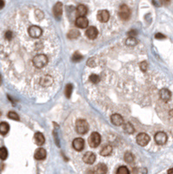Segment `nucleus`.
I'll list each match as a JSON object with an SVG mask.
<instances>
[{"label": "nucleus", "mask_w": 173, "mask_h": 174, "mask_svg": "<svg viewBox=\"0 0 173 174\" xmlns=\"http://www.w3.org/2000/svg\"><path fill=\"white\" fill-rule=\"evenodd\" d=\"M28 34L33 38H38L44 36V30L43 28L37 25V24H31L27 29Z\"/></svg>", "instance_id": "nucleus-1"}, {"label": "nucleus", "mask_w": 173, "mask_h": 174, "mask_svg": "<svg viewBox=\"0 0 173 174\" xmlns=\"http://www.w3.org/2000/svg\"><path fill=\"white\" fill-rule=\"evenodd\" d=\"M76 130L79 134H84L89 130V125L84 119H79L76 122Z\"/></svg>", "instance_id": "nucleus-2"}, {"label": "nucleus", "mask_w": 173, "mask_h": 174, "mask_svg": "<svg viewBox=\"0 0 173 174\" xmlns=\"http://www.w3.org/2000/svg\"><path fill=\"white\" fill-rule=\"evenodd\" d=\"M101 142V137L98 132H92V135L89 137V144L92 148L98 147Z\"/></svg>", "instance_id": "nucleus-3"}, {"label": "nucleus", "mask_w": 173, "mask_h": 174, "mask_svg": "<svg viewBox=\"0 0 173 174\" xmlns=\"http://www.w3.org/2000/svg\"><path fill=\"white\" fill-rule=\"evenodd\" d=\"M137 143L141 146H145L148 144V143L150 142V137L148 134L146 133H139L137 136Z\"/></svg>", "instance_id": "nucleus-4"}, {"label": "nucleus", "mask_w": 173, "mask_h": 174, "mask_svg": "<svg viewBox=\"0 0 173 174\" xmlns=\"http://www.w3.org/2000/svg\"><path fill=\"white\" fill-rule=\"evenodd\" d=\"M118 14L122 20H127V19H129V18L131 16V10L129 9V7L127 5H123L119 8Z\"/></svg>", "instance_id": "nucleus-5"}, {"label": "nucleus", "mask_w": 173, "mask_h": 174, "mask_svg": "<svg viewBox=\"0 0 173 174\" xmlns=\"http://www.w3.org/2000/svg\"><path fill=\"white\" fill-rule=\"evenodd\" d=\"M154 139H155V142L158 144H159V146H162V144H164L166 143V141H167V135L164 132H158L155 135Z\"/></svg>", "instance_id": "nucleus-6"}, {"label": "nucleus", "mask_w": 173, "mask_h": 174, "mask_svg": "<svg viewBox=\"0 0 173 174\" xmlns=\"http://www.w3.org/2000/svg\"><path fill=\"white\" fill-rule=\"evenodd\" d=\"M72 146H73V148L76 150V151H82L84 147V140L81 138H75L72 142Z\"/></svg>", "instance_id": "nucleus-7"}, {"label": "nucleus", "mask_w": 173, "mask_h": 174, "mask_svg": "<svg viewBox=\"0 0 173 174\" xmlns=\"http://www.w3.org/2000/svg\"><path fill=\"white\" fill-rule=\"evenodd\" d=\"M83 160L84 163L88 165H92L96 160V155L92 152H87L83 157Z\"/></svg>", "instance_id": "nucleus-8"}, {"label": "nucleus", "mask_w": 173, "mask_h": 174, "mask_svg": "<svg viewBox=\"0 0 173 174\" xmlns=\"http://www.w3.org/2000/svg\"><path fill=\"white\" fill-rule=\"evenodd\" d=\"M86 36H87L88 38L90 39H95L98 35V29L94 26H91L89 27L87 30H86V32H85Z\"/></svg>", "instance_id": "nucleus-9"}, {"label": "nucleus", "mask_w": 173, "mask_h": 174, "mask_svg": "<svg viewBox=\"0 0 173 174\" xmlns=\"http://www.w3.org/2000/svg\"><path fill=\"white\" fill-rule=\"evenodd\" d=\"M98 19L101 23H106L110 19V13L106 10H102L99 11L98 13Z\"/></svg>", "instance_id": "nucleus-10"}, {"label": "nucleus", "mask_w": 173, "mask_h": 174, "mask_svg": "<svg viewBox=\"0 0 173 174\" xmlns=\"http://www.w3.org/2000/svg\"><path fill=\"white\" fill-rule=\"evenodd\" d=\"M88 24H89V21L85 17H78L76 19V25L78 28L84 29V28H86L88 26Z\"/></svg>", "instance_id": "nucleus-11"}, {"label": "nucleus", "mask_w": 173, "mask_h": 174, "mask_svg": "<svg viewBox=\"0 0 173 174\" xmlns=\"http://www.w3.org/2000/svg\"><path fill=\"white\" fill-rule=\"evenodd\" d=\"M63 13V5L61 2H57L53 7V14L56 18H61Z\"/></svg>", "instance_id": "nucleus-12"}, {"label": "nucleus", "mask_w": 173, "mask_h": 174, "mask_svg": "<svg viewBox=\"0 0 173 174\" xmlns=\"http://www.w3.org/2000/svg\"><path fill=\"white\" fill-rule=\"evenodd\" d=\"M110 119H111L112 124L115 125H117V126H119V125H123V123H124V119H123V117H122L121 115L117 114V113L111 115Z\"/></svg>", "instance_id": "nucleus-13"}, {"label": "nucleus", "mask_w": 173, "mask_h": 174, "mask_svg": "<svg viewBox=\"0 0 173 174\" xmlns=\"http://www.w3.org/2000/svg\"><path fill=\"white\" fill-rule=\"evenodd\" d=\"M159 95H160L161 99L164 100V102L169 101V100L170 99V98H171V93H170V92L168 89H166V88L162 89V90L160 91V92H159Z\"/></svg>", "instance_id": "nucleus-14"}, {"label": "nucleus", "mask_w": 173, "mask_h": 174, "mask_svg": "<svg viewBox=\"0 0 173 174\" xmlns=\"http://www.w3.org/2000/svg\"><path fill=\"white\" fill-rule=\"evenodd\" d=\"M34 157L37 160H43L46 157V151L44 148H38V150H36Z\"/></svg>", "instance_id": "nucleus-15"}, {"label": "nucleus", "mask_w": 173, "mask_h": 174, "mask_svg": "<svg viewBox=\"0 0 173 174\" xmlns=\"http://www.w3.org/2000/svg\"><path fill=\"white\" fill-rule=\"evenodd\" d=\"M95 171H96L97 174H105L107 172V166H106V165H104V163L98 164L95 167Z\"/></svg>", "instance_id": "nucleus-16"}, {"label": "nucleus", "mask_w": 173, "mask_h": 174, "mask_svg": "<svg viewBox=\"0 0 173 174\" xmlns=\"http://www.w3.org/2000/svg\"><path fill=\"white\" fill-rule=\"evenodd\" d=\"M35 142L36 144H38V146H42V144H44V135L41 133V132H37L35 134Z\"/></svg>", "instance_id": "nucleus-17"}, {"label": "nucleus", "mask_w": 173, "mask_h": 174, "mask_svg": "<svg viewBox=\"0 0 173 174\" xmlns=\"http://www.w3.org/2000/svg\"><path fill=\"white\" fill-rule=\"evenodd\" d=\"M9 130H10V125L6 122L0 123V134L5 135L8 133Z\"/></svg>", "instance_id": "nucleus-18"}, {"label": "nucleus", "mask_w": 173, "mask_h": 174, "mask_svg": "<svg viewBox=\"0 0 173 174\" xmlns=\"http://www.w3.org/2000/svg\"><path fill=\"white\" fill-rule=\"evenodd\" d=\"M77 13L79 17H84L86 13H87V8L83 5H79L77 7Z\"/></svg>", "instance_id": "nucleus-19"}, {"label": "nucleus", "mask_w": 173, "mask_h": 174, "mask_svg": "<svg viewBox=\"0 0 173 174\" xmlns=\"http://www.w3.org/2000/svg\"><path fill=\"white\" fill-rule=\"evenodd\" d=\"M111 152H112V147H111V146H110V144H107V146H105L103 147V149L100 152V154L102 156L105 157V156H109Z\"/></svg>", "instance_id": "nucleus-20"}, {"label": "nucleus", "mask_w": 173, "mask_h": 174, "mask_svg": "<svg viewBox=\"0 0 173 174\" xmlns=\"http://www.w3.org/2000/svg\"><path fill=\"white\" fill-rule=\"evenodd\" d=\"M123 128H124V131H125L126 133L131 134V133L134 132V127H133V125H132L131 123H129V122H128V123H125V124L124 125Z\"/></svg>", "instance_id": "nucleus-21"}, {"label": "nucleus", "mask_w": 173, "mask_h": 174, "mask_svg": "<svg viewBox=\"0 0 173 174\" xmlns=\"http://www.w3.org/2000/svg\"><path fill=\"white\" fill-rule=\"evenodd\" d=\"M8 157V152L5 147H0V159L5 160Z\"/></svg>", "instance_id": "nucleus-22"}, {"label": "nucleus", "mask_w": 173, "mask_h": 174, "mask_svg": "<svg viewBox=\"0 0 173 174\" xmlns=\"http://www.w3.org/2000/svg\"><path fill=\"white\" fill-rule=\"evenodd\" d=\"M77 37H79V32L77 30H75V29H72L68 33L69 38H77Z\"/></svg>", "instance_id": "nucleus-23"}, {"label": "nucleus", "mask_w": 173, "mask_h": 174, "mask_svg": "<svg viewBox=\"0 0 173 174\" xmlns=\"http://www.w3.org/2000/svg\"><path fill=\"white\" fill-rule=\"evenodd\" d=\"M71 92H72V85L71 84H67L65 87V94L67 98H70L71 96Z\"/></svg>", "instance_id": "nucleus-24"}, {"label": "nucleus", "mask_w": 173, "mask_h": 174, "mask_svg": "<svg viewBox=\"0 0 173 174\" xmlns=\"http://www.w3.org/2000/svg\"><path fill=\"white\" fill-rule=\"evenodd\" d=\"M125 160L126 163L131 164V163L134 161V156H133L131 152H127V153H125Z\"/></svg>", "instance_id": "nucleus-25"}, {"label": "nucleus", "mask_w": 173, "mask_h": 174, "mask_svg": "<svg viewBox=\"0 0 173 174\" xmlns=\"http://www.w3.org/2000/svg\"><path fill=\"white\" fill-rule=\"evenodd\" d=\"M137 41L135 38H128L125 41V44L129 46H134L137 45Z\"/></svg>", "instance_id": "nucleus-26"}, {"label": "nucleus", "mask_w": 173, "mask_h": 174, "mask_svg": "<svg viewBox=\"0 0 173 174\" xmlns=\"http://www.w3.org/2000/svg\"><path fill=\"white\" fill-rule=\"evenodd\" d=\"M117 174H130V171L126 166H120L117 171Z\"/></svg>", "instance_id": "nucleus-27"}, {"label": "nucleus", "mask_w": 173, "mask_h": 174, "mask_svg": "<svg viewBox=\"0 0 173 174\" xmlns=\"http://www.w3.org/2000/svg\"><path fill=\"white\" fill-rule=\"evenodd\" d=\"M82 59H83V56H82L79 52H75V53L73 54V56H72V57H71V60H72L73 62H78V61H80Z\"/></svg>", "instance_id": "nucleus-28"}, {"label": "nucleus", "mask_w": 173, "mask_h": 174, "mask_svg": "<svg viewBox=\"0 0 173 174\" xmlns=\"http://www.w3.org/2000/svg\"><path fill=\"white\" fill-rule=\"evenodd\" d=\"M8 118L13 120H19V116L14 111H10L8 113Z\"/></svg>", "instance_id": "nucleus-29"}, {"label": "nucleus", "mask_w": 173, "mask_h": 174, "mask_svg": "<svg viewBox=\"0 0 173 174\" xmlns=\"http://www.w3.org/2000/svg\"><path fill=\"white\" fill-rule=\"evenodd\" d=\"M90 80L93 84H98L99 82V76L97 74H92L90 76Z\"/></svg>", "instance_id": "nucleus-30"}, {"label": "nucleus", "mask_w": 173, "mask_h": 174, "mask_svg": "<svg viewBox=\"0 0 173 174\" xmlns=\"http://www.w3.org/2000/svg\"><path fill=\"white\" fill-rule=\"evenodd\" d=\"M147 68H148V64L146 61H143L141 64H140V69L143 71H147Z\"/></svg>", "instance_id": "nucleus-31"}, {"label": "nucleus", "mask_w": 173, "mask_h": 174, "mask_svg": "<svg viewBox=\"0 0 173 174\" xmlns=\"http://www.w3.org/2000/svg\"><path fill=\"white\" fill-rule=\"evenodd\" d=\"M137 34V32L136 31H134V30H132V31H131V32H128V35L130 36V38H134Z\"/></svg>", "instance_id": "nucleus-32"}, {"label": "nucleus", "mask_w": 173, "mask_h": 174, "mask_svg": "<svg viewBox=\"0 0 173 174\" xmlns=\"http://www.w3.org/2000/svg\"><path fill=\"white\" fill-rule=\"evenodd\" d=\"M155 38H156L157 39H164L165 37H164L163 34H161V33H157V34L155 35Z\"/></svg>", "instance_id": "nucleus-33"}, {"label": "nucleus", "mask_w": 173, "mask_h": 174, "mask_svg": "<svg viewBox=\"0 0 173 174\" xmlns=\"http://www.w3.org/2000/svg\"><path fill=\"white\" fill-rule=\"evenodd\" d=\"M5 7V2L3 0H0V10H2Z\"/></svg>", "instance_id": "nucleus-34"}, {"label": "nucleus", "mask_w": 173, "mask_h": 174, "mask_svg": "<svg viewBox=\"0 0 173 174\" xmlns=\"http://www.w3.org/2000/svg\"><path fill=\"white\" fill-rule=\"evenodd\" d=\"M160 1L163 3V4H168L170 2V0H160Z\"/></svg>", "instance_id": "nucleus-35"}, {"label": "nucleus", "mask_w": 173, "mask_h": 174, "mask_svg": "<svg viewBox=\"0 0 173 174\" xmlns=\"http://www.w3.org/2000/svg\"><path fill=\"white\" fill-rule=\"evenodd\" d=\"M168 174H173V168H171L168 171Z\"/></svg>", "instance_id": "nucleus-36"}]
</instances>
